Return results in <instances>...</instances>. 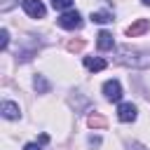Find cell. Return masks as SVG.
Here are the masks:
<instances>
[{
	"label": "cell",
	"mask_w": 150,
	"mask_h": 150,
	"mask_svg": "<svg viewBox=\"0 0 150 150\" xmlns=\"http://www.w3.org/2000/svg\"><path fill=\"white\" fill-rule=\"evenodd\" d=\"M141 2H143V5H150V0H141Z\"/></svg>",
	"instance_id": "d6986e66"
},
{
	"label": "cell",
	"mask_w": 150,
	"mask_h": 150,
	"mask_svg": "<svg viewBox=\"0 0 150 150\" xmlns=\"http://www.w3.org/2000/svg\"><path fill=\"white\" fill-rule=\"evenodd\" d=\"M82 47H84L82 40H70V42H68V52H80Z\"/></svg>",
	"instance_id": "9a60e30c"
},
{
	"label": "cell",
	"mask_w": 150,
	"mask_h": 150,
	"mask_svg": "<svg viewBox=\"0 0 150 150\" xmlns=\"http://www.w3.org/2000/svg\"><path fill=\"white\" fill-rule=\"evenodd\" d=\"M7 45H9V33H7V28H2L0 30V49H7Z\"/></svg>",
	"instance_id": "5bb4252c"
},
{
	"label": "cell",
	"mask_w": 150,
	"mask_h": 150,
	"mask_svg": "<svg viewBox=\"0 0 150 150\" xmlns=\"http://www.w3.org/2000/svg\"><path fill=\"white\" fill-rule=\"evenodd\" d=\"M103 96L110 103H120V98H122V84H120V80H105L103 82Z\"/></svg>",
	"instance_id": "3957f363"
},
{
	"label": "cell",
	"mask_w": 150,
	"mask_h": 150,
	"mask_svg": "<svg viewBox=\"0 0 150 150\" xmlns=\"http://www.w3.org/2000/svg\"><path fill=\"white\" fill-rule=\"evenodd\" d=\"M129 150H145V148H143L141 143H131V145H129Z\"/></svg>",
	"instance_id": "e0dca14e"
},
{
	"label": "cell",
	"mask_w": 150,
	"mask_h": 150,
	"mask_svg": "<svg viewBox=\"0 0 150 150\" xmlns=\"http://www.w3.org/2000/svg\"><path fill=\"white\" fill-rule=\"evenodd\" d=\"M23 150H42V148H40L38 143H26V145H23Z\"/></svg>",
	"instance_id": "2e32d148"
},
{
	"label": "cell",
	"mask_w": 150,
	"mask_h": 150,
	"mask_svg": "<svg viewBox=\"0 0 150 150\" xmlns=\"http://www.w3.org/2000/svg\"><path fill=\"white\" fill-rule=\"evenodd\" d=\"M52 7H54V9H66V12H68V9L73 7V0H52Z\"/></svg>",
	"instance_id": "4fadbf2b"
},
{
	"label": "cell",
	"mask_w": 150,
	"mask_h": 150,
	"mask_svg": "<svg viewBox=\"0 0 150 150\" xmlns=\"http://www.w3.org/2000/svg\"><path fill=\"white\" fill-rule=\"evenodd\" d=\"M89 127H91V129H103V127H105V117L98 115V112H91V115H89Z\"/></svg>",
	"instance_id": "8fae6325"
},
{
	"label": "cell",
	"mask_w": 150,
	"mask_h": 150,
	"mask_svg": "<svg viewBox=\"0 0 150 150\" xmlns=\"http://www.w3.org/2000/svg\"><path fill=\"white\" fill-rule=\"evenodd\" d=\"M89 143H91V145H98V143H101V138H98V136H91V138H89Z\"/></svg>",
	"instance_id": "ac0fdd59"
},
{
	"label": "cell",
	"mask_w": 150,
	"mask_h": 150,
	"mask_svg": "<svg viewBox=\"0 0 150 150\" xmlns=\"http://www.w3.org/2000/svg\"><path fill=\"white\" fill-rule=\"evenodd\" d=\"M117 63L131 66V68H148L150 66V54L141 52V49H129V47H117Z\"/></svg>",
	"instance_id": "6da1fadb"
},
{
	"label": "cell",
	"mask_w": 150,
	"mask_h": 150,
	"mask_svg": "<svg viewBox=\"0 0 150 150\" xmlns=\"http://www.w3.org/2000/svg\"><path fill=\"white\" fill-rule=\"evenodd\" d=\"M136 115H138V110L134 103H120L117 105V120L120 122H134Z\"/></svg>",
	"instance_id": "5b68a950"
},
{
	"label": "cell",
	"mask_w": 150,
	"mask_h": 150,
	"mask_svg": "<svg viewBox=\"0 0 150 150\" xmlns=\"http://www.w3.org/2000/svg\"><path fill=\"white\" fill-rule=\"evenodd\" d=\"M91 21H96V23H108V21H112V14H110V12H91Z\"/></svg>",
	"instance_id": "7c38bea8"
},
{
	"label": "cell",
	"mask_w": 150,
	"mask_h": 150,
	"mask_svg": "<svg viewBox=\"0 0 150 150\" xmlns=\"http://www.w3.org/2000/svg\"><path fill=\"white\" fill-rule=\"evenodd\" d=\"M59 26H61V28H66V30L82 28V16H80V12H75V9L63 12V14L59 16Z\"/></svg>",
	"instance_id": "7a4b0ae2"
},
{
	"label": "cell",
	"mask_w": 150,
	"mask_h": 150,
	"mask_svg": "<svg viewBox=\"0 0 150 150\" xmlns=\"http://www.w3.org/2000/svg\"><path fill=\"white\" fill-rule=\"evenodd\" d=\"M96 47H98L101 52L115 49V40H112V33H108V30H101V33L96 35Z\"/></svg>",
	"instance_id": "52a82bcc"
},
{
	"label": "cell",
	"mask_w": 150,
	"mask_h": 150,
	"mask_svg": "<svg viewBox=\"0 0 150 150\" xmlns=\"http://www.w3.org/2000/svg\"><path fill=\"white\" fill-rule=\"evenodd\" d=\"M105 66H108L105 59H98V56H84V68H87V70L98 73V70H103Z\"/></svg>",
	"instance_id": "9c48e42d"
},
{
	"label": "cell",
	"mask_w": 150,
	"mask_h": 150,
	"mask_svg": "<svg viewBox=\"0 0 150 150\" xmlns=\"http://www.w3.org/2000/svg\"><path fill=\"white\" fill-rule=\"evenodd\" d=\"M0 112H2L5 120H16V117L21 115V110H19V105H16L14 101H2V103H0Z\"/></svg>",
	"instance_id": "ba28073f"
},
{
	"label": "cell",
	"mask_w": 150,
	"mask_h": 150,
	"mask_svg": "<svg viewBox=\"0 0 150 150\" xmlns=\"http://www.w3.org/2000/svg\"><path fill=\"white\" fill-rule=\"evenodd\" d=\"M148 28H150V21H148V19H136V21L127 28V35H129V38H138V35H143Z\"/></svg>",
	"instance_id": "8992f818"
},
{
	"label": "cell",
	"mask_w": 150,
	"mask_h": 150,
	"mask_svg": "<svg viewBox=\"0 0 150 150\" xmlns=\"http://www.w3.org/2000/svg\"><path fill=\"white\" fill-rule=\"evenodd\" d=\"M21 7H23V12H26L28 16H33V19H42V16L47 14V7L42 5V0H21Z\"/></svg>",
	"instance_id": "277c9868"
},
{
	"label": "cell",
	"mask_w": 150,
	"mask_h": 150,
	"mask_svg": "<svg viewBox=\"0 0 150 150\" xmlns=\"http://www.w3.org/2000/svg\"><path fill=\"white\" fill-rule=\"evenodd\" d=\"M33 84H35L38 94H47V91H49V82L45 80V75H35V77H33Z\"/></svg>",
	"instance_id": "30bf717a"
}]
</instances>
